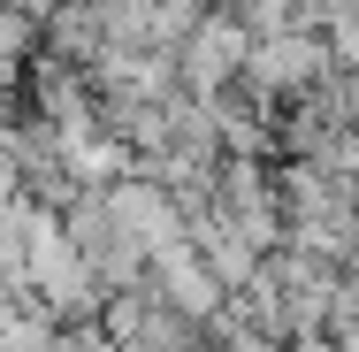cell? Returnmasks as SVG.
I'll return each instance as SVG.
<instances>
[{
  "label": "cell",
  "instance_id": "4",
  "mask_svg": "<svg viewBox=\"0 0 359 352\" xmlns=\"http://www.w3.org/2000/svg\"><path fill=\"white\" fill-rule=\"evenodd\" d=\"M252 39H283V31H329V0H229Z\"/></svg>",
  "mask_w": 359,
  "mask_h": 352
},
{
  "label": "cell",
  "instance_id": "1",
  "mask_svg": "<svg viewBox=\"0 0 359 352\" xmlns=\"http://www.w3.org/2000/svg\"><path fill=\"white\" fill-rule=\"evenodd\" d=\"M329 77H337L329 31H283V39H260V46H252V62H245V92H252L268 115H290V107L313 100Z\"/></svg>",
  "mask_w": 359,
  "mask_h": 352
},
{
  "label": "cell",
  "instance_id": "3",
  "mask_svg": "<svg viewBox=\"0 0 359 352\" xmlns=\"http://www.w3.org/2000/svg\"><path fill=\"white\" fill-rule=\"evenodd\" d=\"M153 291H161V306H176V314H191V322H207L215 330L222 314H229V283H222V268L191 245V237H176V245H161L153 253Z\"/></svg>",
  "mask_w": 359,
  "mask_h": 352
},
{
  "label": "cell",
  "instance_id": "5",
  "mask_svg": "<svg viewBox=\"0 0 359 352\" xmlns=\"http://www.w3.org/2000/svg\"><path fill=\"white\" fill-rule=\"evenodd\" d=\"M329 54H337L344 77H359V0H344V8L329 15Z\"/></svg>",
  "mask_w": 359,
  "mask_h": 352
},
{
  "label": "cell",
  "instance_id": "2",
  "mask_svg": "<svg viewBox=\"0 0 359 352\" xmlns=\"http://www.w3.org/2000/svg\"><path fill=\"white\" fill-rule=\"evenodd\" d=\"M252 23L237 15V8H207L199 15V31H191V46L176 54L184 62V92H199V100H215V92H237L245 84V62H252Z\"/></svg>",
  "mask_w": 359,
  "mask_h": 352
}]
</instances>
